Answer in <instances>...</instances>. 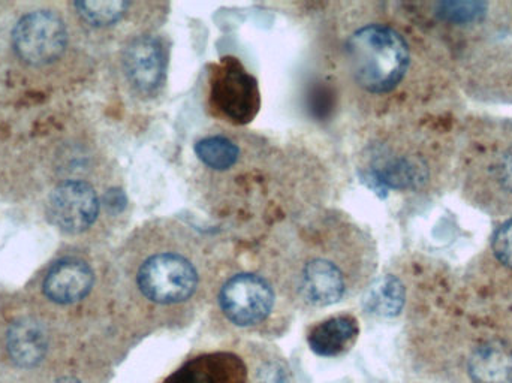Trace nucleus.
<instances>
[{
    "label": "nucleus",
    "instance_id": "obj_9",
    "mask_svg": "<svg viewBox=\"0 0 512 383\" xmlns=\"http://www.w3.org/2000/svg\"><path fill=\"white\" fill-rule=\"evenodd\" d=\"M170 54V39L162 30L128 39L122 51V71L135 96L143 101L159 99L168 83Z\"/></svg>",
    "mask_w": 512,
    "mask_h": 383
},
{
    "label": "nucleus",
    "instance_id": "obj_8",
    "mask_svg": "<svg viewBox=\"0 0 512 383\" xmlns=\"http://www.w3.org/2000/svg\"><path fill=\"white\" fill-rule=\"evenodd\" d=\"M261 110V90L242 60L224 56L209 66L207 111L228 128H246Z\"/></svg>",
    "mask_w": 512,
    "mask_h": 383
},
{
    "label": "nucleus",
    "instance_id": "obj_6",
    "mask_svg": "<svg viewBox=\"0 0 512 383\" xmlns=\"http://www.w3.org/2000/svg\"><path fill=\"white\" fill-rule=\"evenodd\" d=\"M454 188L493 219L512 217V119L463 114L457 132Z\"/></svg>",
    "mask_w": 512,
    "mask_h": 383
},
{
    "label": "nucleus",
    "instance_id": "obj_5",
    "mask_svg": "<svg viewBox=\"0 0 512 383\" xmlns=\"http://www.w3.org/2000/svg\"><path fill=\"white\" fill-rule=\"evenodd\" d=\"M228 250L225 241L194 223L155 217L131 240L135 286L155 306H183L197 297L206 271L218 267Z\"/></svg>",
    "mask_w": 512,
    "mask_h": 383
},
{
    "label": "nucleus",
    "instance_id": "obj_4",
    "mask_svg": "<svg viewBox=\"0 0 512 383\" xmlns=\"http://www.w3.org/2000/svg\"><path fill=\"white\" fill-rule=\"evenodd\" d=\"M460 116H430L363 126L357 171L381 198L433 201L454 182Z\"/></svg>",
    "mask_w": 512,
    "mask_h": 383
},
{
    "label": "nucleus",
    "instance_id": "obj_18",
    "mask_svg": "<svg viewBox=\"0 0 512 383\" xmlns=\"http://www.w3.org/2000/svg\"><path fill=\"white\" fill-rule=\"evenodd\" d=\"M406 303V289L399 277L385 276L379 280L372 289L366 300V307L370 313L393 318L402 312Z\"/></svg>",
    "mask_w": 512,
    "mask_h": 383
},
{
    "label": "nucleus",
    "instance_id": "obj_1",
    "mask_svg": "<svg viewBox=\"0 0 512 383\" xmlns=\"http://www.w3.org/2000/svg\"><path fill=\"white\" fill-rule=\"evenodd\" d=\"M313 27L328 95L363 126L463 114L447 51L406 2L322 3Z\"/></svg>",
    "mask_w": 512,
    "mask_h": 383
},
{
    "label": "nucleus",
    "instance_id": "obj_21",
    "mask_svg": "<svg viewBox=\"0 0 512 383\" xmlns=\"http://www.w3.org/2000/svg\"><path fill=\"white\" fill-rule=\"evenodd\" d=\"M56 383H80V382H78L77 379L65 378V379H60V381H57Z\"/></svg>",
    "mask_w": 512,
    "mask_h": 383
},
{
    "label": "nucleus",
    "instance_id": "obj_7",
    "mask_svg": "<svg viewBox=\"0 0 512 383\" xmlns=\"http://www.w3.org/2000/svg\"><path fill=\"white\" fill-rule=\"evenodd\" d=\"M463 96L512 105V32L507 2H492L480 20L438 36Z\"/></svg>",
    "mask_w": 512,
    "mask_h": 383
},
{
    "label": "nucleus",
    "instance_id": "obj_3",
    "mask_svg": "<svg viewBox=\"0 0 512 383\" xmlns=\"http://www.w3.org/2000/svg\"><path fill=\"white\" fill-rule=\"evenodd\" d=\"M249 246L307 306L328 307L372 277L378 244L369 229L337 208H312L255 237Z\"/></svg>",
    "mask_w": 512,
    "mask_h": 383
},
{
    "label": "nucleus",
    "instance_id": "obj_15",
    "mask_svg": "<svg viewBox=\"0 0 512 383\" xmlns=\"http://www.w3.org/2000/svg\"><path fill=\"white\" fill-rule=\"evenodd\" d=\"M358 334L360 327L354 316H331L312 327L307 336V343L316 355L337 357L354 345Z\"/></svg>",
    "mask_w": 512,
    "mask_h": 383
},
{
    "label": "nucleus",
    "instance_id": "obj_11",
    "mask_svg": "<svg viewBox=\"0 0 512 383\" xmlns=\"http://www.w3.org/2000/svg\"><path fill=\"white\" fill-rule=\"evenodd\" d=\"M102 208L111 216L125 213V192L101 196L90 183L69 180L57 186L48 199V217L60 231L68 234H80L92 228Z\"/></svg>",
    "mask_w": 512,
    "mask_h": 383
},
{
    "label": "nucleus",
    "instance_id": "obj_17",
    "mask_svg": "<svg viewBox=\"0 0 512 383\" xmlns=\"http://www.w3.org/2000/svg\"><path fill=\"white\" fill-rule=\"evenodd\" d=\"M144 3L126 2V0H83L75 3L78 14L90 26L105 29L122 23L132 14H137Z\"/></svg>",
    "mask_w": 512,
    "mask_h": 383
},
{
    "label": "nucleus",
    "instance_id": "obj_13",
    "mask_svg": "<svg viewBox=\"0 0 512 383\" xmlns=\"http://www.w3.org/2000/svg\"><path fill=\"white\" fill-rule=\"evenodd\" d=\"M95 285V273L87 262L66 258L48 271L44 280V292L51 301L72 304L84 300Z\"/></svg>",
    "mask_w": 512,
    "mask_h": 383
},
{
    "label": "nucleus",
    "instance_id": "obj_16",
    "mask_svg": "<svg viewBox=\"0 0 512 383\" xmlns=\"http://www.w3.org/2000/svg\"><path fill=\"white\" fill-rule=\"evenodd\" d=\"M8 352L17 366L33 367L47 352V336L36 322H15L8 333Z\"/></svg>",
    "mask_w": 512,
    "mask_h": 383
},
{
    "label": "nucleus",
    "instance_id": "obj_12",
    "mask_svg": "<svg viewBox=\"0 0 512 383\" xmlns=\"http://www.w3.org/2000/svg\"><path fill=\"white\" fill-rule=\"evenodd\" d=\"M68 41L66 27L59 15L35 11L24 15L12 33L15 51L30 65H45L59 59Z\"/></svg>",
    "mask_w": 512,
    "mask_h": 383
},
{
    "label": "nucleus",
    "instance_id": "obj_10",
    "mask_svg": "<svg viewBox=\"0 0 512 383\" xmlns=\"http://www.w3.org/2000/svg\"><path fill=\"white\" fill-rule=\"evenodd\" d=\"M277 303L276 289L270 276L254 268L231 273L222 282L218 304L228 322L240 328L265 324Z\"/></svg>",
    "mask_w": 512,
    "mask_h": 383
},
{
    "label": "nucleus",
    "instance_id": "obj_14",
    "mask_svg": "<svg viewBox=\"0 0 512 383\" xmlns=\"http://www.w3.org/2000/svg\"><path fill=\"white\" fill-rule=\"evenodd\" d=\"M468 372L474 383H512V345L501 337L484 340L472 351Z\"/></svg>",
    "mask_w": 512,
    "mask_h": 383
},
{
    "label": "nucleus",
    "instance_id": "obj_19",
    "mask_svg": "<svg viewBox=\"0 0 512 383\" xmlns=\"http://www.w3.org/2000/svg\"><path fill=\"white\" fill-rule=\"evenodd\" d=\"M215 360H198L180 370L173 383H216L212 369Z\"/></svg>",
    "mask_w": 512,
    "mask_h": 383
},
{
    "label": "nucleus",
    "instance_id": "obj_20",
    "mask_svg": "<svg viewBox=\"0 0 512 383\" xmlns=\"http://www.w3.org/2000/svg\"><path fill=\"white\" fill-rule=\"evenodd\" d=\"M508 23L512 32V2H508Z\"/></svg>",
    "mask_w": 512,
    "mask_h": 383
},
{
    "label": "nucleus",
    "instance_id": "obj_2",
    "mask_svg": "<svg viewBox=\"0 0 512 383\" xmlns=\"http://www.w3.org/2000/svg\"><path fill=\"white\" fill-rule=\"evenodd\" d=\"M191 156L192 191L203 210L256 237L322 205L324 167L295 144L219 125L194 141Z\"/></svg>",
    "mask_w": 512,
    "mask_h": 383
}]
</instances>
